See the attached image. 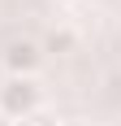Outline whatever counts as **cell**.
<instances>
[{
    "label": "cell",
    "mask_w": 121,
    "mask_h": 126,
    "mask_svg": "<svg viewBox=\"0 0 121 126\" xmlns=\"http://www.w3.org/2000/svg\"><path fill=\"white\" fill-rule=\"evenodd\" d=\"M0 109L9 117H30L39 113V87H35V78H9L4 87H0Z\"/></svg>",
    "instance_id": "obj_1"
},
{
    "label": "cell",
    "mask_w": 121,
    "mask_h": 126,
    "mask_svg": "<svg viewBox=\"0 0 121 126\" xmlns=\"http://www.w3.org/2000/svg\"><path fill=\"white\" fill-rule=\"evenodd\" d=\"M4 65L13 70V78H30V70L39 65V48L30 44V39H22V44H13V48H9Z\"/></svg>",
    "instance_id": "obj_2"
},
{
    "label": "cell",
    "mask_w": 121,
    "mask_h": 126,
    "mask_svg": "<svg viewBox=\"0 0 121 126\" xmlns=\"http://www.w3.org/2000/svg\"><path fill=\"white\" fill-rule=\"evenodd\" d=\"M69 48H73V35H69V31H52L48 52H69Z\"/></svg>",
    "instance_id": "obj_3"
},
{
    "label": "cell",
    "mask_w": 121,
    "mask_h": 126,
    "mask_svg": "<svg viewBox=\"0 0 121 126\" xmlns=\"http://www.w3.org/2000/svg\"><path fill=\"white\" fill-rule=\"evenodd\" d=\"M22 126H56V122H48V117H39V113H30V117H26Z\"/></svg>",
    "instance_id": "obj_4"
},
{
    "label": "cell",
    "mask_w": 121,
    "mask_h": 126,
    "mask_svg": "<svg viewBox=\"0 0 121 126\" xmlns=\"http://www.w3.org/2000/svg\"><path fill=\"white\" fill-rule=\"evenodd\" d=\"M56 126H78V122H56Z\"/></svg>",
    "instance_id": "obj_5"
}]
</instances>
